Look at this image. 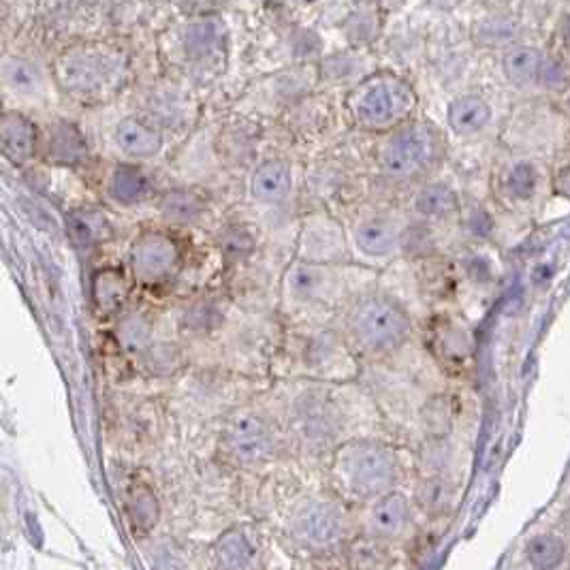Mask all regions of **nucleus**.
I'll list each match as a JSON object with an SVG mask.
<instances>
[{"label": "nucleus", "instance_id": "obj_1", "mask_svg": "<svg viewBox=\"0 0 570 570\" xmlns=\"http://www.w3.org/2000/svg\"><path fill=\"white\" fill-rule=\"evenodd\" d=\"M129 75V56L114 43H82L56 62L60 88L84 105H97L118 94Z\"/></svg>", "mask_w": 570, "mask_h": 570}, {"label": "nucleus", "instance_id": "obj_2", "mask_svg": "<svg viewBox=\"0 0 570 570\" xmlns=\"http://www.w3.org/2000/svg\"><path fill=\"white\" fill-rule=\"evenodd\" d=\"M417 92L406 79L393 71H376L363 77L348 90L346 114L363 131L389 133L400 124L413 120Z\"/></svg>", "mask_w": 570, "mask_h": 570}, {"label": "nucleus", "instance_id": "obj_3", "mask_svg": "<svg viewBox=\"0 0 570 570\" xmlns=\"http://www.w3.org/2000/svg\"><path fill=\"white\" fill-rule=\"evenodd\" d=\"M445 150V137L436 124L427 120H408L398 129L385 133L376 148V161L385 176L410 182L427 176L438 167Z\"/></svg>", "mask_w": 570, "mask_h": 570}, {"label": "nucleus", "instance_id": "obj_4", "mask_svg": "<svg viewBox=\"0 0 570 570\" xmlns=\"http://www.w3.org/2000/svg\"><path fill=\"white\" fill-rule=\"evenodd\" d=\"M346 331L363 353L385 355L408 340L413 323L395 299L387 295H366L348 312Z\"/></svg>", "mask_w": 570, "mask_h": 570}, {"label": "nucleus", "instance_id": "obj_5", "mask_svg": "<svg viewBox=\"0 0 570 570\" xmlns=\"http://www.w3.org/2000/svg\"><path fill=\"white\" fill-rule=\"evenodd\" d=\"M334 474L346 492L357 496L380 494L395 481L398 457L385 445L353 442L336 453Z\"/></svg>", "mask_w": 570, "mask_h": 570}, {"label": "nucleus", "instance_id": "obj_6", "mask_svg": "<svg viewBox=\"0 0 570 570\" xmlns=\"http://www.w3.org/2000/svg\"><path fill=\"white\" fill-rule=\"evenodd\" d=\"M346 250V231L338 218L327 212H314L304 220L297 242L299 261L329 267L331 263L342 261Z\"/></svg>", "mask_w": 570, "mask_h": 570}, {"label": "nucleus", "instance_id": "obj_7", "mask_svg": "<svg viewBox=\"0 0 570 570\" xmlns=\"http://www.w3.org/2000/svg\"><path fill=\"white\" fill-rule=\"evenodd\" d=\"M133 272L144 282H158L176 272L180 261V248L173 237L161 231H148L139 235L133 246Z\"/></svg>", "mask_w": 570, "mask_h": 570}, {"label": "nucleus", "instance_id": "obj_8", "mask_svg": "<svg viewBox=\"0 0 570 570\" xmlns=\"http://www.w3.org/2000/svg\"><path fill=\"white\" fill-rule=\"evenodd\" d=\"M229 447L240 462H259L272 453L274 436L257 415H240L229 427Z\"/></svg>", "mask_w": 570, "mask_h": 570}, {"label": "nucleus", "instance_id": "obj_9", "mask_svg": "<svg viewBox=\"0 0 570 570\" xmlns=\"http://www.w3.org/2000/svg\"><path fill=\"white\" fill-rule=\"evenodd\" d=\"M293 190V169L284 158H267L250 176V197L261 205L287 201Z\"/></svg>", "mask_w": 570, "mask_h": 570}, {"label": "nucleus", "instance_id": "obj_10", "mask_svg": "<svg viewBox=\"0 0 570 570\" xmlns=\"http://www.w3.org/2000/svg\"><path fill=\"white\" fill-rule=\"evenodd\" d=\"M336 276L327 265H314L306 261H295L284 276V291L293 302H314L325 297L334 287Z\"/></svg>", "mask_w": 570, "mask_h": 570}, {"label": "nucleus", "instance_id": "obj_11", "mask_svg": "<svg viewBox=\"0 0 570 570\" xmlns=\"http://www.w3.org/2000/svg\"><path fill=\"white\" fill-rule=\"evenodd\" d=\"M353 242L361 255L372 259L391 257L400 246V229L387 216H368L355 225Z\"/></svg>", "mask_w": 570, "mask_h": 570}, {"label": "nucleus", "instance_id": "obj_12", "mask_svg": "<svg viewBox=\"0 0 570 570\" xmlns=\"http://www.w3.org/2000/svg\"><path fill=\"white\" fill-rule=\"evenodd\" d=\"M492 105L481 94H459L447 109V122L451 126V131L462 135V137H472L481 133L485 126L492 122Z\"/></svg>", "mask_w": 570, "mask_h": 570}, {"label": "nucleus", "instance_id": "obj_13", "mask_svg": "<svg viewBox=\"0 0 570 570\" xmlns=\"http://www.w3.org/2000/svg\"><path fill=\"white\" fill-rule=\"evenodd\" d=\"M184 50L193 65L214 62L225 52V30L218 20L203 18L190 24L184 35Z\"/></svg>", "mask_w": 570, "mask_h": 570}, {"label": "nucleus", "instance_id": "obj_14", "mask_svg": "<svg viewBox=\"0 0 570 570\" xmlns=\"http://www.w3.org/2000/svg\"><path fill=\"white\" fill-rule=\"evenodd\" d=\"M116 144L133 158H152L163 150V133L148 120L124 118L116 126Z\"/></svg>", "mask_w": 570, "mask_h": 570}, {"label": "nucleus", "instance_id": "obj_15", "mask_svg": "<svg viewBox=\"0 0 570 570\" xmlns=\"http://www.w3.org/2000/svg\"><path fill=\"white\" fill-rule=\"evenodd\" d=\"M502 71L515 88H530L545 73V56L534 45L517 43L504 50Z\"/></svg>", "mask_w": 570, "mask_h": 570}, {"label": "nucleus", "instance_id": "obj_16", "mask_svg": "<svg viewBox=\"0 0 570 570\" xmlns=\"http://www.w3.org/2000/svg\"><path fill=\"white\" fill-rule=\"evenodd\" d=\"M519 33L521 24L513 15L504 13L483 15L481 20L472 24V41L479 47H487V50H509V47L517 45Z\"/></svg>", "mask_w": 570, "mask_h": 570}, {"label": "nucleus", "instance_id": "obj_17", "mask_svg": "<svg viewBox=\"0 0 570 570\" xmlns=\"http://www.w3.org/2000/svg\"><path fill=\"white\" fill-rule=\"evenodd\" d=\"M208 203L195 190L173 188L158 199V212L173 225H195L203 218Z\"/></svg>", "mask_w": 570, "mask_h": 570}, {"label": "nucleus", "instance_id": "obj_18", "mask_svg": "<svg viewBox=\"0 0 570 570\" xmlns=\"http://www.w3.org/2000/svg\"><path fill=\"white\" fill-rule=\"evenodd\" d=\"M413 210L421 218L442 220L453 216L459 210V199L449 184L434 182L417 190V195L413 199Z\"/></svg>", "mask_w": 570, "mask_h": 570}, {"label": "nucleus", "instance_id": "obj_19", "mask_svg": "<svg viewBox=\"0 0 570 570\" xmlns=\"http://www.w3.org/2000/svg\"><path fill=\"white\" fill-rule=\"evenodd\" d=\"M434 344L442 361L451 363H464L472 355V336L468 329L455 323L438 325L434 331Z\"/></svg>", "mask_w": 570, "mask_h": 570}, {"label": "nucleus", "instance_id": "obj_20", "mask_svg": "<svg viewBox=\"0 0 570 570\" xmlns=\"http://www.w3.org/2000/svg\"><path fill=\"white\" fill-rule=\"evenodd\" d=\"M150 190V182L146 178V173L137 169L122 165L114 171L112 180H109V193L114 195L120 203H137L141 199H146Z\"/></svg>", "mask_w": 570, "mask_h": 570}, {"label": "nucleus", "instance_id": "obj_21", "mask_svg": "<svg viewBox=\"0 0 570 570\" xmlns=\"http://www.w3.org/2000/svg\"><path fill=\"white\" fill-rule=\"evenodd\" d=\"M538 173L536 167L528 161H515L502 173L504 193L515 201H528L536 193Z\"/></svg>", "mask_w": 570, "mask_h": 570}, {"label": "nucleus", "instance_id": "obj_22", "mask_svg": "<svg viewBox=\"0 0 570 570\" xmlns=\"http://www.w3.org/2000/svg\"><path fill=\"white\" fill-rule=\"evenodd\" d=\"M302 526L306 536L314 543L321 541H331L340 530V517L338 513L327 504L312 506V509L304 515Z\"/></svg>", "mask_w": 570, "mask_h": 570}, {"label": "nucleus", "instance_id": "obj_23", "mask_svg": "<svg viewBox=\"0 0 570 570\" xmlns=\"http://www.w3.org/2000/svg\"><path fill=\"white\" fill-rule=\"evenodd\" d=\"M218 246L223 250V255L233 261L248 259L257 248V237L252 235L248 227L242 225H231L225 227L218 235Z\"/></svg>", "mask_w": 570, "mask_h": 570}, {"label": "nucleus", "instance_id": "obj_24", "mask_svg": "<svg viewBox=\"0 0 570 570\" xmlns=\"http://www.w3.org/2000/svg\"><path fill=\"white\" fill-rule=\"evenodd\" d=\"M7 86L18 94H35L41 88V75L37 67L22 58H11L3 67Z\"/></svg>", "mask_w": 570, "mask_h": 570}, {"label": "nucleus", "instance_id": "obj_25", "mask_svg": "<svg viewBox=\"0 0 570 570\" xmlns=\"http://www.w3.org/2000/svg\"><path fill=\"white\" fill-rule=\"evenodd\" d=\"M406 517H408L406 500L398 494L383 498L374 509V524L378 530H385V532L400 530L406 524Z\"/></svg>", "mask_w": 570, "mask_h": 570}, {"label": "nucleus", "instance_id": "obj_26", "mask_svg": "<svg viewBox=\"0 0 570 570\" xmlns=\"http://www.w3.org/2000/svg\"><path fill=\"white\" fill-rule=\"evenodd\" d=\"M220 558H223L227 566H231V570H248L257 562V549L242 534H233L231 538L227 536L223 545H220Z\"/></svg>", "mask_w": 570, "mask_h": 570}, {"label": "nucleus", "instance_id": "obj_27", "mask_svg": "<svg viewBox=\"0 0 570 570\" xmlns=\"http://www.w3.org/2000/svg\"><path fill=\"white\" fill-rule=\"evenodd\" d=\"M126 295L124 278L118 272H101L94 282V297L103 310H116Z\"/></svg>", "mask_w": 570, "mask_h": 570}, {"label": "nucleus", "instance_id": "obj_28", "mask_svg": "<svg viewBox=\"0 0 570 570\" xmlns=\"http://www.w3.org/2000/svg\"><path fill=\"white\" fill-rule=\"evenodd\" d=\"M378 33V15L372 7H361L346 22V37L355 43H370Z\"/></svg>", "mask_w": 570, "mask_h": 570}, {"label": "nucleus", "instance_id": "obj_29", "mask_svg": "<svg viewBox=\"0 0 570 570\" xmlns=\"http://www.w3.org/2000/svg\"><path fill=\"white\" fill-rule=\"evenodd\" d=\"M532 549H534L532 551L534 562H543V558H547L545 566L556 564V560L562 556V547L556 541H551V538H541V541L534 543Z\"/></svg>", "mask_w": 570, "mask_h": 570}]
</instances>
